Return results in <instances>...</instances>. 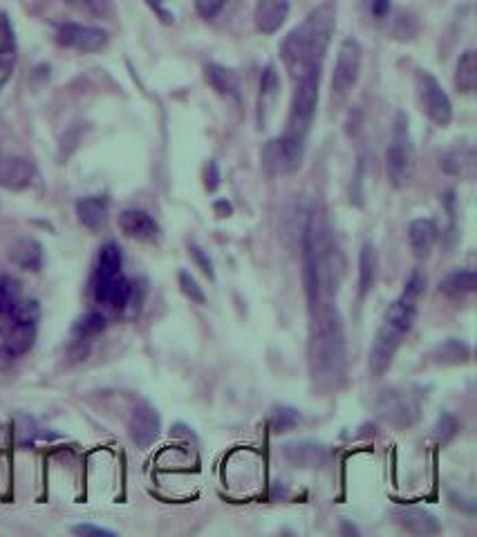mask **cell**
<instances>
[{"instance_id":"7c38bea8","label":"cell","mask_w":477,"mask_h":537,"mask_svg":"<svg viewBox=\"0 0 477 537\" xmlns=\"http://www.w3.org/2000/svg\"><path fill=\"white\" fill-rule=\"evenodd\" d=\"M161 430L160 412L151 405V403H139L133 410L131 421H128V434H131L133 443H137L139 448H148L157 441Z\"/></svg>"},{"instance_id":"52a82bcc","label":"cell","mask_w":477,"mask_h":537,"mask_svg":"<svg viewBox=\"0 0 477 537\" xmlns=\"http://www.w3.org/2000/svg\"><path fill=\"white\" fill-rule=\"evenodd\" d=\"M39 305L34 300H18L12 312L7 314L9 323L5 327L3 345L14 359L27 354L36 341V327H39Z\"/></svg>"},{"instance_id":"e0dca14e","label":"cell","mask_w":477,"mask_h":537,"mask_svg":"<svg viewBox=\"0 0 477 537\" xmlns=\"http://www.w3.org/2000/svg\"><path fill=\"white\" fill-rule=\"evenodd\" d=\"M289 16V0H256V27L262 34H273Z\"/></svg>"},{"instance_id":"3957f363","label":"cell","mask_w":477,"mask_h":537,"mask_svg":"<svg viewBox=\"0 0 477 537\" xmlns=\"http://www.w3.org/2000/svg\"><path fill=\"white\" fill-rule=\"evenodd\" d=\"M335 30V9L330 5H321V7L312 9L307 18L285 36L280 45V59L294 81L307 77V74H321Z\"/></svg>"},{"instance_id":"8d00e7d4","label":"cell","mask_w":477,"mask_h":537,"mask_svg":"<svg viewBox=\"0 0 477 537\" xmlns=\"http://www.w3.org/2000/svg\"><path fill=\"white\" fill-rule=\"evenodd\" d=\"M191 256L196 258V262L200 265L202 271H205V276H208L213 280V278H216V271H213V262L205 256V251H202L200 247H191Z\"/></svg>"},{"instance_id":"4fadbf2b","label":"cell","mask_w":477,"mask_h":537,"mask_svg":"<svg viewBox=\"0 0 477 537\" xmlns=\"http://www.w3.org/2000/svg\"><path fill=\"white\" fill-rule=\"evenodd\" d=\"M392 517L410 535L430 537L442 533V524H439L437 517L419 506H399L392 511Z\"/></svg>"},{"instance_id":"7a4b0ae2","label":"cell","mask_w":477,"mask_h":537,"mask_svg":"<svg viewBox=\"0 0 477 537\" xmlns=\"http://www.w3.org/2000/svg\"><path fill=\"white\" fill-rule=\"evenodd\" d=\"M426 291V276L421 271H412L406 280L399 298L388 307L381 327L374 334L372 347L368 354V369L372 377H383L390 369L397 351L404 338L410 334L412 325L419 314V300Z\"/></svg>"},{"instance_id":"6da1fadb","label":"cell","mask_w":477,"mask_h":537,"mask_svg":"<svg viewBox=\"0 0 477 537\" xmlns=\"http://www.w3.org/2000/svg\"><path fill=\"white\" fill-rule=\"evenodd\" d=\"M316 318L309 336V377L312 387L321 395L339 390L345 377L347 350H345V327L339 309L332 303L318 305Z\"/></svg>"},{"instance_id":"74e56055","label":"cell","mask_w":477,"mask_h":537,"mask_svg":"<svg viewBox=\"0 0 477 537\" xmlns=\"http://www.w3.org/2000/svg\"><path fill=\"white\" fill-rule=\"evenodd\" d=\"M74 533L77 535H96V537H113L115 533L108 529H101V526H92V524H78L74 526Z\"/></svg>"},{"instance_id":"d6a6232c","label":"cell","mask_w":477,"mask_h":537,"mask_svg":"<svg viewBox=\"0 0 477 537\" xmlns=\"http://www.w3.org/2000/svg\"><path fill=\"white\" fill-rule=\"evenodd\" d=\"M5 50H16V36H14L12 21L5 12H0V52Z\"/></svg>"},{"instance_id":"9c48e42d","label":"cell","mask_w":477,"mask_h":537,"mask_svg":"<svg viewBox=\"0 0 477 537\" xmlns=\"http://www.w3.org/2000/svg\"><path fill=\"white\" fill-rule=\"evenodd\" d=\"M415 90L426 117H428L435 126L446 128L448 123L453 122V104L446 92H444L442 83H439L428 69H419V72L415 74Z\"/></svg>"},{"instance_id":"44dd1931","label":"cell","mask_w":477,"mask_h":537,"mask_svg":"<svg viewBox=\"0 0 477 537\" xmlns=\"http://www.w3.org/2000/svg\"><path fill=\"white\" fill-rule=\"evenodd\" d=\"M477 289V276L473 268H457L451 271L442 282H439V291L453 300H462L466 296L475 294Z\"/></svg>"},{"instance_id":"484cf974","label":"cell","mask_w":477,"mask_h":537,"mask_svg":"<svg viewBox=\"0 0 477 537\" xmlns=\"http://www.w3.org/2000/svg\"><path fill=\"white\" fill-rule=\"evenodd\" d=\"M455 86L460 92H473L477 86V54L475 50H466L455 68Z\"/></svg>"},{"instance_id":"5b68a950","label":"cell","mask_w":477,"mask_h":537,"mask_svg":"<svg viewBox=\"0 0 477 537\" xmlns=\"http://www.w3.org/2000/svg\"><path fill=\"white\" fill-rule=\"evenodd\" d=\"M133 294V287L128 278L124 276V258L115 242L101 247L96 258L95 273H92V296L95 303L105 309L119 312L128 305Z\"/></svg>"},{"instance_id":"cb8c5ba5","label":"cell","mask_w":477,"mask_h":537,"mask_svg":"<svg viewBox=\"0 0 477 537\" xmlns=\"http://www.w3.org/2000/svg\"><path fill=\"white\" fill-rule=\"evenodd\" d=\"M377 273H379L377 251H374L372 244L365 242L363 247H361V253H359V294H361V298H365V296L372 291L374 282H377Z\"/></svg>"},{"instance_id":"d6986e66","label":"cell","mask_w":477,"mask_h":537,"mask_svg":"<svg viewBox=\"0 0 477 537\" xmlns=\"http://www.w3.org/2000/svg\"><path fill=\"white\" fill-rule=\"evenodd\" d=\"M437 238H439V231L433 220H424V217H421V220L410 222L408 242H410L412 253H415L419 260H424V258L430 256L433 247L437 244Z\"/></svg>"},{"instance_id":"d4e9b609","label":"cell","mask_w":477,"mask_h":537,"mask_svg":"<svg viewBox=\"0 0 477 537\" xmlns=\"http://www.w3.org/2000/svg\"><path fill=\"white\" fill-rule=\"evenodd\" d=\"M278 90H280V78H278L276 68L267 66L261 78V99H258V122H261V126L267 123V117H270Z\"/></svg>"},{"instance_id":"7402d4cb","label":"cell","mask_w":477,"mask_h":537,"mask_svg":"<svg viewBox=\"0 0 477 537\" xmlns=\"http://www.w3.org/2000/svg\"><path fill=\"white\" fill-rule=\"evenodd\" d=\"M9 258H12L14 265L25 268V271H36L43 265V249L36 240H16L9 249Z\"/></svg>"},{"instance_id":"8992f818","label":"cell","mask_w":477,"mask_h":537,"mask_svg":"<svg viewBox=\"0 0 477 537\" xmlns=\"http://www.w3.org/2000/svg\"><path fill=\"white\" fill-rule=\"evenodd\" d=\"M415 173V148H412L408 117L397 114L390 143L386 148V175L395 188H406Z\"/></svg>"},{"instance_id":"e575fe53","label":"cell","mask_w":477,"mask_h":537,"mask_svg":"<svg viewBox=\"0 0 477 537\" xmlns=\"http://www.w3.org/2000/svg\"><path fill=\"white\" fill-rule=\"evenodd\" d=\"M226 0H196V9L202 18H213L222 12Z\"/></svg>"},{"instance_id":"f546056e","label":"cell","mask_w":477,"mask_h":537,"mask_svg":"<svg viewBox=\"0 0 477 537\" xmlns=\"http://www.w3.org/2000/svg\"><path fill=\"white\" fill-rule=\"evenodd\" d=\"M178 280H179V289H182V294L187 296V298H191V303H197V305H205L206 303L205 291H202V287L197 285V280L191 276V273H188V271H179L178 273Z\"/></svg>"},{"instance_id":"ffe728a7","label":"cell","mask_w":477,"mask_h":537,"mask_svg":"<svg viewBox=\"0 0 477 537\" xmlns=\"http://www.w3.org/2000/svg\"><path fill=\"white\" fill-rule=\"evenodd\" d=\"M108 208H110L108 197H99V196L83 197V200L77 202L78 222L90 231L104 229L105 220H108Z\"/></svg>"},{"instance_id":"4dcf8cb0","label":"cell","mask_w":477,"mask_h":537,"mask_svg":"<svg viewBox=\"0 0 477 537\" xmlns=\"http://www.w3.org/2000/svg\"><path fill=\"white\" fill-rule=\"evenodd\" d=\"M433 434H435V441L442 443V446H444V443L451 441V439L457 434L455 416H451V414L439 416L437 425H435V430H433Z\"/></svg>"},{"instance_id":"30bf717a","label":"cell","mask_w":477,"mask_h":537,"mask_svg":"<svg viewBox=\"0 0 477 537\" xmlns=\"http://www.w3.org/2000/svg\"><path fill=\"white\" fill-rule=\"evenodd\" d=\"M361 63H363V50H361L359 41H343L339 54H336L335 72H332V92H336V95H347V92L356 86V81H359Z\"/></svg>"},{"instance_id":"8fae6325","label":"cell","mask_w":477,"mask_h":537,"mask_svg":"<svg viewBox=\"0 0 477 537\" xmlns=\"http://www.w3.org/2000/svg\"><path fill=\"white\" fill-rule=\"evenodd\" d=\"M57 41L59 45H63V48L92 54V52H101V50L108 45V32L99 30V27L66 23V25L59 27Z\"/></svg>"},{"instance_id":"277c9868","label":"cell","mask_w":477,"mask_h":537,"mask_svg":"<svg viewBox=\"0 0 477 537\" xmlns=\"http://www.w3.org/2000/svg\"><path fill=\"white\" fill-rule=\"evenodd\" d=\"M305 276L312 309L327 305L336 296L343 276V258L335 244L330 226L316 211L305 226Z\"/></svg>"},{"instance_id":"5bb4252c","label":"cell","mask_w":477,"mask_h":537,"mask_svg":"<svg viewBox=\"0 0 477 537\" xmlns=\"http://www.w3.org/2000/svg\"><path fill=\"white\" fill-rule=\"evenodd\" d=\"M439 166L446 175L455 179H464V182H473L477 173V152L471 143L466 146L451 148L439 157Z\"/></svg>"},{"instance_id":"ab89813d","label":"cell","mask_w":477,"mask_h":537,"mask_svg":"<svg viewBox=\"0 0 477 537\" xmlns=\"http://www.w3.org/2000/svg\"><path fill=\"white\" fill-rule=\"evenodd\" d=\"M12 363H14V356L9 354V351L5 350L3 342H0V369L7 368V365H12Z\"/></svg>"},{"instance_id":"83f0119b","label":"cell","mask_w":477,"mask_h":537,"mask_svg":"<svg viewBox=\"0 0 477 537\" xmlns=\"http://www.w3.org/2000/svg\"><path fill=\"white\" fill-rule=\"evenodd\" d=\"M300 421V412L294 410V407L280 405L273 410L271 414V428L273 432H289L296 423Z\"/></svg>"},{"instance_id":"ac0fdd59","label":"cell","mask_w":477,"mask_h":537,"mask_svg":"<svg viewBox=\"0 0 477 537\" xmlns=\"http://www.w3.org/2000/svg\"><path fill=\"white\" fill-rule=\"evenodd\" d=\"M205 78L217 95L226 96V99L240 101V96H243V86H240V78L234 69L217 66V63H208L205 68Z\"/></svg>"},{"instance_id":"f35d334b","label":"cell","mask_w":477,"mask_h":537,"mask_svg":"<svg viewBox=\"0 0 477 537\" xmlns=\"http://www.w3.org/2000/svg\"><path fill=\"white\" fill-rule=\"evenodd\" d=\"M146 3H148V7H152L157 14H160L161 21L170 23V14L164 9V0H146Z\"/></svg>"},{"instance_id":"d590c367","label":"cell","mask_w":477,"mask_h":537,"mask_svg":"<svg viewBox=\"0 0 477 537\" xmlns=\"http://www.w3.org/2000/svg\"><path fill=\"white\" fill-rule=\"evenodd\" d=\"M81 5L95 16L105 18L110 14V0H81Z\"/></svg>"},{"instance_id":"1f68e13d","label":"cell","mask_w":477,"mask_h":537,"mask_svg":"<svg viewBox=\"0 0 477 537\" xmlns=\"http://www.w3.org/2000/svg\"><path fill=\"white\" fill-rule=\"evenodd\" d=\"M16 50H5V52H0V90H3L9 78H12L14 68H16Z\"/></svg>"},{"instance_id":"ba28073f","label":"cell","mask_w":477,"mask_h":537,"mask_svg":"<svg viewBox=\"0 0 477 537\" xmlns=\"http://www.w3.org/2000/svg\"><path fill=\"white\" fill-rule=\"evenodd\" d=\"M374 410H377L379 419L386 421V423L395 425V428H410L419 419L421 405L410 390L392 386L379 392Z\"/></svg>"},{"instance_id":"2e32d148","label":"cell","mask_w":477,"mask_h":537,"mask_svg":"<svg viewBox=\"0 0 477 537\" xmlns=\"http://www.w3.org/2000/svg\"><path fill=\"white\" fill-rule=\"evenodd\" d=\"M119 229L124 231L126 238L142 240V242L155 240L157 233H160V226L152 220L151 213L142 211V208H128V211H124L119 215Z\"/></svg>"},{"instance_id":"4316f807","label":"cell","mask_w":477,"mask_h":537,"mask_svg":"<svg viewBox=\"0 0 477 537\" xmlns=\"http://www.w3.org/2000/svg\"><path fill=\"white\" fill-rule=\"evenodd\" d=\"M433 359L435 363H442V365L466 363V360L471 359V347L466 345L464 341H455V338H451V341L442 342V345L433 351Z\"/></svg>"},{"instance_id":"9a60e30c","label":"cell","mask_w":477,"mask_h":537,"mask_svg":"<svg viewBox=\"0 0 477 537\" xmlns=\"http://www.w3.org/2000/svg\"><path fill=\"white\" fill-rule=\"evenodd\" d=\"M34 182V166L23 157L0 155V188L23 191Z\"/></svg>"},{"instance_id":"f1b7e54d","label":"cell","mask_w":477,"mask_h":537,"mask_svg":"<svg viewBox=\"0 0 477 537\" xmlns=\"http://www.w3.org/2000/svg\"><path fill=\"white\" fill-rule=\"evenodd\" d=\"M104 327H105V318L101 316V314L90 312V314H86L83 318H78L77 325H74V334H77L78 338H90V336L99 334Z\"/></svg>"},{"instance_id":"836d02e7","label":"cell","mask_w":477,"mask_h":537,"mask_svg":"<svg viewBox=\"0 0 477 537\" xmlns=\"http://www.w3.org/2000/svg\"><path fill=\"white\" fill-rule=\"evenodd\" d=\"M363 5L368 16H372V21L381 23L390 16V9H392L390 0H363Z\"/></svg>"},{"instance_id":"603a6c76","label":"cell","mask_w":477,"mask_h":537,"mask_svg":"<svg viewBox=\"0 0 477 537\" xmlns=\"http://www.w3.org/2000/svg\"><path fill=\"white\" fill-rule=\"evenodd\" d=\"M285 457L294 466H303V469H314V466H318L323 460H326V451H323L318 443L296 441V443H287Z\"/></svg>"}]
</instances>
